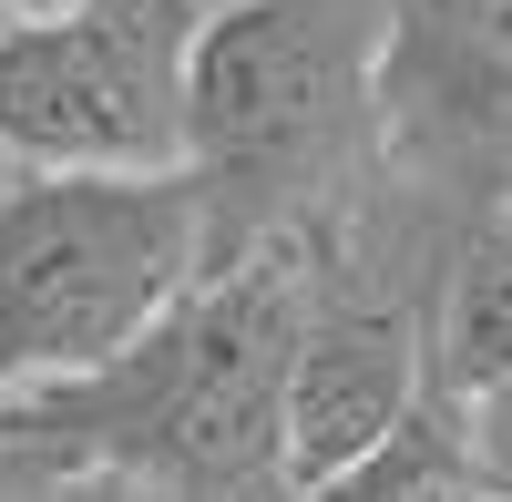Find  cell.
<instances>
[{"label":"cell","instance_id":"cell-8","mask_svg":"<svg viewBox=\"0 0 512 502\" xmlns=\"http://www.w3.org/2000/svg\"><path fill=\"white\" fill-rule=\"evenodd\" d=\"M308 502H482L472 492V462H461V410H451V390H431L359 472H338Z\"/></svg>","mask_w":512,"mask_h":502},{"label":"cell","instance_id":"cell-11","mask_svg":"<svg viewBox=\"0 0 512 502\" xmlns=\"http://www.w3.org/2000/svg\"><path fill=\"white\" fill-rule=\"evenodd\" d=\"M62 502H144V492H113V482H72Z\"/></svg>","mask_w":512,"mask_h":502},{"label":"cell","instance_id":"cell-4","mask_svg":"<svg viewBox=\"0 0 512 502\" xmlns=\"http://www.w3.org/2000/svg\"><path fill=\"white\" fill-rule=\"evenodd\" d=\"M216 0H82L0 31V154L31 175H185V62Z\"/></svg>","mask_w":512,"mask_h":502},{"label":"cell","instance_id":"cell-7","mask_svg":"<svg viewBox=\"0 0 512 502\" xmlns=\"http://www.w3.org/2000/svg\"><path fill=\"white\" fill-rule=\"evenodd\" d=\"M492 380H512V195L451 236L431 277V390L461 400Z\"/></svg>","mask_w":512,"mask_h":502},{"label":"cell","instance_id":"cell-13","mask_svg":"<svg viewBox=\"0 0 512 502\" xmlns=\"http://www.w3.org/2000/svg\"><path fill=\"white\" fill-rule=\"evenodd\" d=\"M11 21H21V11H11V0H0V31H11Z\"/></svg>","mask_w":512,"mask_h":502},{"label":"cell","instance_id":"cell-6","mask_svg":"<svg viewBox=\"0 0 512 502\" xmlns=\"http://www.w3.org/2000/svg\"><path fill=\"white\" fill-rule=\"evenodd\" d=\"M379 185L451 195L461 226L512 195V0H390Z\"/></svg>","mask_w":512,"mask_h":502},{"label":"cell","instance_id":"cell-1","mask_svg":"<svg viewBox=\"0 0 512 502\" xmlns=\"http://www.w3.org/2000/svg\"><path fill=\"white\" fill-rule=\"evenodd\" d=\"M308 257L195 277L134 349L0 400V441L41 482H113L144 502H287V349Z\"/></svg>","mask_w":512,"mask_h":502},{"label":"cell","instance_id":"cell-9","mask_svg":"<svg viewBox=\"0 0 512 502\" xmlns=\"http://www.w3.org/2000/svg\"><path fill=\"white\" fill-rule=\"evenodd\" d=\"M461 462H472V492L482 502H512V380L492 390H461Z\"/></svg>","mask_w":512,"mask_h":502},{"label":"cell","instance_id":"cell-3","mask_svg":"<svg viewBox=\"0 0 512 502\" xmlns=\"http://www.w3.org/2000/svg\"><path fill=\"white\" fill-rule=\"evenodd\" d=\"M205 277L185 175H31L0 185V400L134 349Z\"/></svg>","mask_w":512,"mask_h":502},{"label":"cell","instance_id":"cell-2","mask_svg":"<svg viewBox=\"0 0 512 502\" xmlns=\"http://www.w3.org/2000/svg\"><path fill=\"white\" fill-rule=\"evenodd\" d=\"M379 41L390 0H226L185 62V185L205 277L318 257L379 185Z\"/></svg>","mask_w":512,"mask_h":502},{"label":"cell","instance_id":"cell-5","mask_svg":"<svg viewBox=\"0 0 512 502\" xmlns=\"http://www.w3.org/2000/svg\"><path fill=\"white\" fill-rule=\"evenodd\" d=\"M431 400V308L379 277L359 226L308 257V308L287 349V502L359 472Z\"/></svg>","mask_w":512,"mask_h":502},{"label":"cell","instance_id":"cell-12","mask_svg":"<svg viewBox=\"0 0 512 502\" xmlns=\"http://www.w3.org/2000/svg\"><path fill=\"white\" fill-rule=\"evenodd\" d=\"M11 11H21V21H31V11H82V0H11Z\"/></svg>","mask_w":512,"mask_h":502},{"label":"cell","instance_id":"cell-10","mask_svg":"<svg viewBox=\"0 0 512 502\" xmlns=\"http://www.w3.org/2000/svg\"><path fill=\"white\" fill-rule=\"evenodd\" d=\"M62 492H72V482H41V472L21 462V451L0 441V502H62Z\"/></svg>","mask_w":512,"mask_h":502}]
</instances>
